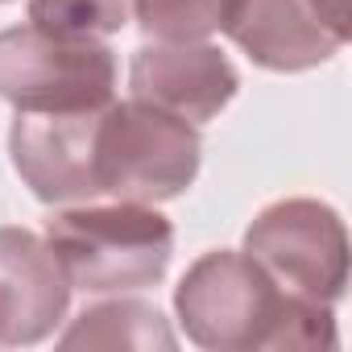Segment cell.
<instances>
[{"instance_id":"obj_1","label":"cell","mask_w":352,"mask_h":352,"mask_svg":"<svg viewBox=\"0 0 352 352\" xmlns=\"http://www.w3.org/2000/svg\"><path fill=\"white\" fill-rule=\"evenodd\" d=\"M174 311L191 344L212 352L253 348H336V315L327 302L282 290L249 253H204L174 290Z\"/></svg>"},{"instance_id":"obj_2","label":"cell","mask_w":352,"mask_h":352,"mask_svg":"<svg viewBox=\"0 0 352 352\" xmlns=\"http://www.w3.org/2000/svg\"><path fill=\"white\" fill-rule=\"evenodd\" d=\"M46 245L54 249L71 290L120 294L166 278L174 257V228L149 204H83L46 220Z\"/></svg>"},{"instance_id":"obj_3","label":"cell","mask_w":352,"mask_h":352,"mask_svg":"<svg viewBox=\"0 0 352 352\" xmlns=\"http://www.w3.org/2000/svg\"><path fill=\"white\" fill-rule=\"evenodd\" d=\"M204 141L191 120H179L141 100L104 104L96 129V183L108 199L162 204L179 199L199 174Z\"/></svg>"},{"instance_id":"obj_4","label":"cell","mask_w":352,"mask_h":352,"mask_svg":"<svg viewBox=\"0 0 352 352\" xmlns=\"http://www.w3.org/2000/svg\"><path fill=\"white\" fill-rule=\"evenodd\" d=\"M116 91V54L100 38H71L42 25L0 34V100L17 112L104 108Z\"/></svg>"},{"instance_id":"obj_5","label":"cell","mask_w":352,"mask_h":352,"mask_svg":"<svg viewBox=\"0 0 352 352\" xmlns=\"http://www.w3.org/2000/svg\"><path fill=\"white\" fill-rule=\"evenodd\" d=\"M245 253L290 294L336 307L348 286V232L319 199H278L245 232Z\"/></svg>"},{"instance_id":"obj_6","label":"cell","mask_w":352,"mask_h":352,"mask_svg":"<svg viewBox=\"0 0 352 352\" xmlns=\"http://www.w3.org/2000/svg\"><path fill=\"white\" fill-rule=\"evenodd\" d=\"M348 0H236L224 34L265 71H311L348 42Z\"/></svg>"},{"instance_id":"obj_7","label":"cell","mask_w":352,"mask_h":352,"mask_svg":"<svg viewBox=\"0 0 352 352\" xmlns=\"http://www.w3.org/2000/svg\"><path fill=\"white\" fill-rule=\"evenodd\" d=\"M104 108L79 112H17L9 133L13 166L42 204L100 199L96 183V129Z\"/></svg>"},{"instance_id":"obj_8","label":"cell","mask_w":352,"mask_h":352,"mask_svg":"<svg viewBox=\"0 0 352 352\" xmlns=\"http://www.w3.org/2000/svg\"><path fill=\"white\" fill-rule=\"evenodd\" d=\"M241 87L236 67L208 42H157L141 46L129 67L133 100L162 108L179 120L204 124L220 116Z\"/></svg>"},{"instance_id":"obj_9","label":"cell","mask_w":352,"mask_h":352,"mask_svg":"<svg viewBox=\"0 0 352 352\" xmlns=\"http://www.w3.org/2000/svg\"><path fill=\"white\" fill-rule=\"evenodd\" d=\"M71 282L54 249L30 228H0V344H42L67 315Z\"/></svg>"},{"instance_id":"obj_10","label":"cell","mask_w":352,"mask_h":352,"mask_svg":"<svg viewBox=\"0 0 352 352\" xmlns=\"http://www.w3.org/2000/svg\"><path fill=\"white\" fill-rule=\"evenodd\" d=\"M174 331L153 302L141 298H112L83 307L79 319L63 331L58 348H137V352H174Z\"/></svg>"},{"instance_id":"obj_11","label":"cell","mask_w":352,"mask_h":352,"mask_svg":"<svg viewBox=\"0 0 352 352\" xmlns=\"http://www.w3.org/2000/svg\"><path fill=\"white\" fill-rule=\"evenodd\" d=\"M236 0H137V21L157 42H204L220 34Z\"/></svg>"},{"instance_id":"obj_12","label":"cell","mask_w":352,"mask_h":352,"mask_svg":"<svg viewBox=\"0 0 352 352\" xmlns=\"http://www.w3.org/2000/svg\"><path fill=\"white\" fill-rule=\"evenodd\" d=\"M137 0H30V21L71 38H104L133 21Z\"/></svg>"},{"instance_id":"obj_13","label":"cell","mask_w":352,"mask_h":352,"mask_svg":"<svg viewBox=\"0 0 352 352\" xmlns=\"http://www.w3.org/2000/svg\"><path fill=\"white\" fill-rule=\"evenodd\" d=\"M0 5H5V0H0Z\"/></svg>"}]
</instances>
